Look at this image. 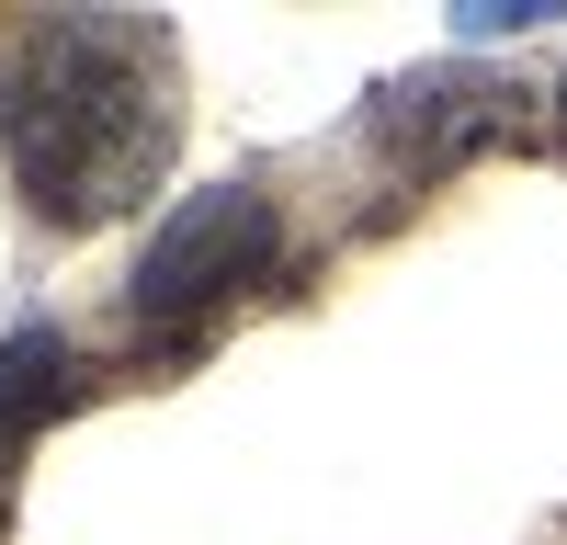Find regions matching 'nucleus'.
<instances>
[{"instance_id":"1","label":"nucleus","mask_w":567,"mask_h":545,"mask_svg":"<svg viewBox=\"0 0 567 545\" xmlns=\"http://www.w3.org/2000/svg\"><path fill=\"white\" fill-rule=\"evenodd\" d=\"M171 34L136 12H58L0 58V160L58 227L125 216L171 171Z\"/></svg>"},{"instance_id":"2","label":"nucleus","mask_w":567,"mask_h":545,"mask_svg":"<svg viewBox=\"0 0 567 545\" xmlns=\"http://www.w3.org/2000/svg\"><path fill=\"white\" fill-rule=\"evenodd\" d=\"M272 261H284L272 194H261V182H205V194H182L159 216V239L136 250L125 307L148 318V330H182V318H216L227 296H250Z\"/></svg>"},{"instance_id":"3","label":"nucleus","mask_w":567,"mask_h":545,"mask_svg":"<svg viewBox=\"0 0 567 545\" xmlns=\"http://www.w3.org/2000/svg\"><path fill=\"white\" fill-rule=\"evenodd\" d=\"M69 398H80V352L58 330H12L0 341V454H12L34 421H58Z\"/></svg>"},{"instance_id":"4","label":"nucleus","mask_w":567,"mask_h":545,"mask_svg":"<svg viewBox=\"0 0 567 545\" xmlns=\"http://www.w3.org/2000/svg\"><path fill=\"white\" fill-rule=\"evenodd\" d=\"M567 0H465L454 12V34H523V23H556Z\"/></svg>"},{"instance_id":"5","label":"nucleus","mask_w":567,"mask_h":545,"mask_svg":"<svg viewBox=\"0 0 567 545\" xmlns=\"http://www.w3.org/2000/svg\"><path fill=\"white\" fill-rule=\"evenodd\" d=\"M556 114H567V69H556Z\"/></svg>"}]
</instances>
